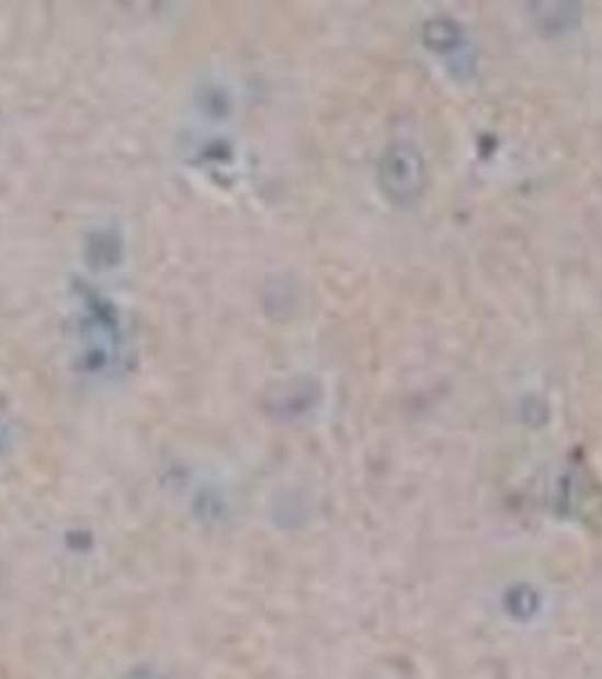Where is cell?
Listing matches in <instances>:
<instances>
[{
    "label": "cell",
    "instance_id": "7a4b0ae2",
    "mask_svg": "<svg viewBox=\"0 0 602 679\" xmlns=\"http://www.w3.org/2000/svg\"><path fill=\"white\" fill-rule=\"evenodd\" d=\"M129 679H132V677H129ZM136 679H150V677H146V675H138Z\"/></svg>",
    "mask_w": 602,
    "mask_h": 679
},
{
    "label": "cell",
    "instance_id": "6da1fadb",
    "mask_svg": "<svg viewBox=\"0 0 602 679\" xmlns=\"http://www.w3.org/2000/svg\"><path fill=\"white\" fill-rule=\"evenodd\" d=\"M378 184L389 202L410 206L427 189V161L410 143H397L378 163Z\"/></svg>",
    "mask_w": 602,
    "mask_h": 679
}]
</instances>
